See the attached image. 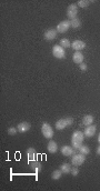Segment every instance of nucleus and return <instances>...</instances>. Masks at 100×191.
Masks as SVG:
<instances>
[{
    "instance_id": "f257e3e1",
    "label": "nucleus",
    "mask_w": 100,
    "mask_h": 191,
    "mask_svg": "<svg viewBox=\"0 0 100 191\" xmlns=\"http://www.w3.org/2000/svg\"><path fill=\"white\" fill-rule=\"evenodd\" d=\"M83 139H85V135L81 132V131H74V135H72V140H71V143H72V147L74 149H79V148L82 146V142H83Z\"/></svg>"
},
{
    "instance_id": "f03ea898",
    "label": "nucleus",
    "mask_w": 100,
    "mask_h": 191,
    "mask_svg": "<svg viewBox=\"0 0 100 191\" xmlns=\"http://www.w3.org/2000/svg\"><path fill=\"white\" fill-rule=\"evenodd\" d=\"M74 123V118L68 117V118H62V119H59L58 121L56 122V129L57 130H63L66 129L67 127H69Z\"/></svg>"
},
{
    "instance_id": "7ed1b4c3",
    "label": "nucleus",
    "mask_w": 100,
    "mask_h": 191,
    "mask_svg": "<svg viewBox=\"0 0 100 191\" xmlns=\"http://www.w3.org/2000/svg\"><path fill=\"white\" fill-rule=\"evenodd\" d=\"M41 132H42V136L46 139H51L52 137H53V129L47 122H44L42 126H41Z\"/></svg>"
},
{
    "instance_id": "20e7f679",
    "label": "nucleus",
    "mask_w": 100,
    "mask_h": 191,
    "mask_svg": "<svg viewBox=\"0 0 100 191\" xmlns=\"http://www.w3.org/2000/svg\"><path fill=\"white\" fill-rule=\"evenodd\" d=\"M52 55L57 59H63L66 58V51L60 44H56L52 47Z\"/></svg>"
},
{
    "instance_id": "39448f33",
    "label": "nucleus",
    "mask_w": 100,
    "mask_h": 191,
    "mask_svg": "<svg viewBox=\"0 0 100 191\" xmlns=\"http://www.w3.org/2000/svg\"><path fill=\"white\" fill-rule=\"evenodd\" d=\"M85 161H86V156L82 153L74 154V156H72V159H71V163H72L74 167L81 165Z\"/></svg>"
},
{
    "instance_id": "423d86ee",
    "label": "nucleus",
    "mask_w": 100,
    "mask_h": 191,
    "mask_svg": "<svg viewBox=\"0 0 100 191\" xmlns=\"http://www.w3.org/2000/svg\"><path fill=\"white\" fill-rule=\"evenodd\" d=\"M77 15H78V7L77 5H70L68 9H67V16H68V18L72 20L74 18H77Z\"/></svg>"
},
{
    "instance_id": "0eeeda50",
    "label": "nucleus",
    "mask_w": 100,
    "mask_h": 191,
    "mask_svg": "<svg viewBox=\"0 0 100 191\" xmlns=\"http://www.w3.org/2000/svg\"><path fill=\"white\" fill-rule=\"evenodd\" d=\"M71 27V23H70V20H63V21H61L57 26V31L60 33H63L66 32V31H68V29Z\"/></svg>"
},
{
    "instance_id": "6e6552de",
    "label": "nucleus",
    "mask_w": 100,
    "mask_h": 191,
    "mask_svg": "<svg viewBox=\"0 0 100 191\" xmlns=\"http://www.w3.org/2000/svg\"><path fill=\"white\" fill-rule=\"evenodd\" d=\"M57 36H58V31H57V29H49L44 32V38L46 40L51 41V40H55L56 38H57Z\"/></svg>"
},
{
    "instance_id": "1a4fd4ad",
    "label": "nucleus",
    "mask_w": 100,
    "mask_h": 191,
    "mask_svg": "<svg viewBox=\"0 0 100 191\" xmlns=\"http://www.w3.org/2000/svg\"><path fill=\"white\" fill-rule=\"evenodd\" d=\"M60 151L66 157H72L76 153V149L74 147H70V146H63V147H61Z\"/></svg>"
},
{
    "instance_id": "9d476101",
    "label": "nucleus",
    "mask_w": 100,
    "mask_h": 191,
    "mask_svg": "<svg viewBox=\"0 0 100 191\" xmlns=\"http://www.w3.org/2000/svg\"><path fill=\"white\" fill-rule=\"evenodd\" d=\"M71 48L76 51H81L86 48V42H83L82 40H74L71 44Z\"/></svg>"
},
{
    "instance_id": "9b49d317",
    "label": "nucleus",
    "mask_w": 100,
    "mask_h": 191,
    "mask_svg": "<svg viewBox=\"0 0 100 191\" xmlns=\"http://www.w3.org/2000/svg\"><path fill=\"white\" fill-rule=\"evenodd\" d=\"M97 131V127L95 125H90V126H87L85 129V137H88V138H91L92 136H95V133Z\"/></svg>"
},
{
    "instance_id": "f8f14e48",
    "label": "nucleus",
    "mask_w": 100,
    "mask_h": 191,
    "mask_svg": "<svg viewBox=\"0 0 100 191\" xmlns=\"http://www.w3.org/2000/svg\"><path fill=\"white\" fill-rule=\"evenodd\" d=\"M83 59H85V57H83V55L80 51H76L74 53V56H72V60L77 65H81L83 62Z\"/></svg>"
},
{
    "instance_id": "ddd939ff",
    "label": "nucleus",
    "mask_w": 100,
    "mask_h": 191,
    "mask_svg": "<svg viewBox=\"0 0 100 191\" xmlns=\"http://www.w3.org/2000/svg\"><path fill=\"white\" fill-rule=\"evenodd\" d=\"M30 123L29 122H26V121H23V122H20L18 125V127H17V129H18V132L20 133H25L27 132L28 130L30 129Z\"/></svg>"
},
{
    "instance_id": "4468645a",
    "label": "nucleus",
    "mask_w": 100,
    "mask_h": 191,
    "mask_svg": "<svg viewBox=\"0 0 100 191\" xmlns=\"http://www.w3.org/2000/svg\"><path fill=\"white\" fill-rule=\"evenodd\" d=\"M29 165H30V167H31V169H32L36 173L40 172V170H41V163L40 162H38L37 160H35V161H30Z\"/></svg>"
},
{
    "instance_id": "2eb2a0df",
    "label": "nucleus",
    "mask_w": 100,
    "mask_h": 191,
    "mask_svg": "<svg viewBox=\"0 0 100 191\" xmlns=\"http://www.w3.org/2000/svg\"><path fill=\"white\" fill-rule=\"evenodd\" d=\"M27 157H28V162L37 160V159H36V150H35L33 148H29V149L27 150Z\"/></svg>"
},
{
    "instance_id": "dca6fc26",
    "label": "nucleus",
    "mask_w": 100,
    "mask_h": 191,
    "mask_svg": "<svg viewBox=\"0 0 100 191\" xmlns=\"http://www.w3.org/2000/svg\"><path fill=\"white\" fill-rule=\"evenodd\" d=\"M48 151L50 153H56L58 151V144L55 142V141H49L48 143Z\"/></svg>"
},
{
    "instance_id": "f3484780",
    "label": "nucleus",
    "mask_w": 100,
    "mask_h": 191,
    "mask_svg": "<svg viewBox=\"0 0 100 191\" xmlns=\"http://www.w3.org/2000/svg\"><path fill=\"white\" fill-rule=\"evenodd\" d=\"M92 122H93V117L91 114H87V116H85L83 119H82V125L86 126V127L92 125Z\"/></svg>"
},
{
    "instance_id": "a211bd4d",
    "label": "nucleus",
    "mask_w": 100,
    "mask_h": 191,
    "mask_svg": "<svg viewBox=\"0 0 100 191\" xmlns=\"http://www.w3.org/2000/svg\"><path fill=\"white\" fill-rule=\"evenodd\" d=\"M71 165H69V163H62V165H60V170H61V172L63 173V174H68V173L71 172Z\"/></svg>"
},
{
    "instance_id": "6ab92c4d",
    "label": "nucleus",
    "mask_w": 100,
    "mask_h": 191,
    "mask_svg": "<svg viewBox=\"0 0 100 191\" xmlns=\"http://www.w3.org/2000/svg\"><path fill=\"white\" fill-rule=\"evenodd\" d=\"M70 23H71V27H72L74 29H78V28H80V26H81V21H80L79 18H74L72 20H70Z\"/></svg>"
},
{
    "instance_id": "aec40b11",
    "label": "nucleus",
    "mask_w": 100,
    "mask_h": 191,
    "mask_svg": "<svg viewBox=\"0 0 100 191\" xmlns=\"http://www.w3.org/2000/svg\"><path fill=\"white\" fill-rule=\"evenodd\" d=\"M63 173L61 172V170H55V171H52L51 173V179H53V180H59L60 178L62 177Z\"/></svg>"
},
{
    "instance_id": "412c9836",
    "label": "nucleus",
    "mask_w": 100,
    "mask_h": 191,
    "mask_svg": "<svg viewBox=\"0 0 100 191\" xmlns=\"http://www.w3.org/2000/svg\"><path fill=\"white\" fill-rule=\"evenodd\" d=\"M78 150H79V153H82V154H85V156L90 153V149H89L88 146H81Z\"/></svg>"
},
{
    "instance_id": "4be33fe9",
    "label": "nucleus",
    "mask_w": 100,
    "mask_h": 191,
    "mask_svg": "<svg viewBox=\"0 0 100 191\" xmlns=\"http://www.w3.org/2000/svg\"><path fill=\"white\" fill-rule=\"evenodd\" d=\"M90 2H91V1H89V0H79L77 5L79 6V7L86 9V8H88V6L90 5Z\"/></svg>"
},
{
    "instance_id": "5701e85b",
    "label": "nucleus",
    "mask_w": 100,
    "mask_h": 191,
    "mask_svg": "<svg viewBox=\"0 0 100 191\" xmlns=\"http://www.w3.org/2000/svg\"><path fill=\"white\" fill-rule=\"evenodd\" d=\"M60 46H61L63 49H66V48L71 47V44L68 39H61V40H60Z\"/></svg>"
},
{
    "instance_id": "b1692460",
    "label": "nucleus",
    "mask_w": 100,
    "mask_h": 191,
    "mask_svg": "<svg viewBox=\"0 0 100 191\" xmlns=\"http://www.w3.org/2000/svg\"><path fill=\"white\" fill-rule=\"evenodd\" d=\"M17 132H18V129H17V128L11 127V128L8 129V135H10V136H15Z\"/></svg>"
},
{
    "instance_id": "393cba45",
    "label": "nucleus",
    "mask_w": 100,
    "mask_h": 191,
    "mask_svg": "<svg viewBox=\"0 0 100 191\" xmlns=\"http://www.w3.org/2000/svg\"><path fill=\"white\" fill-rule=\"evenodd\" d=\"M71 174H72V176L74 177H77L78 174H79V170H78V168L77 167H74V168H72V169H71Z\"/></svg>"
},
{
    "instance_id": "a878e982",
    "label": "nucleus",
    "mask_w": 100,
    "mask_h": 191,
    "mask_svg": "<svg viewBox=\"0 0 100 191\" xmlns=\"http://www.w3.org/2000/svg\"><path fill=\"white\" fill-rule=\"evenodd\" d=\"M79 66H80V70H81V71H86V70H87V68H88L85 62H82L81 65H79Z\"/></svg>"
},
{
    "instance_id": "bb28decb",
    "label": "nucleus",
    "mask_w": 100,
    "mask_h": 191,
    "mask_svg": "<svg viewBox=\"0 0 100 191\" xmlns=\"http://www.w3.org/2000/svg\"><path fill=\"white\" fill-rule=\"evenodd\" d=\"M96 152H97V154H98V156H100V144H99V147L97 148Z\"/></svg>"
},
{
    "instance_id": "cd10ccee",
    "label": "nucleus",
    "mask_w": 100,
    "mask_h": 191,
    "mask_svg": "<svg viewBox=\"0 0 100 191\" xmlns=\"http://www.w3.org/2000/svg\"><path fill=\"white\" fill-rule=\"evenodd\" d=\"M98 142H99V144H100V135L98 136Z\"/></svg>"
}]
</instances>
